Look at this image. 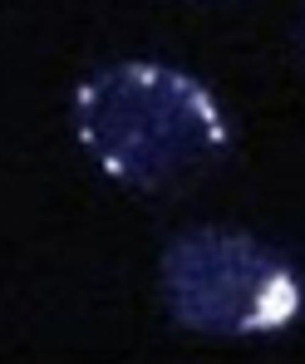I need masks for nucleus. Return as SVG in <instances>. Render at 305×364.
<instances>
[{"mask_svg": "<svg viewBox=\"0 0 305 364\" xmlns=\"http://www.w3.org/2000/svg\"><path fill=\"white\" fill-rule=\"evenodd\" d=\"M74 133L133 192H178L207 178L232 148L212 89L158 60H119L89 74L74 94Z\"/></svg>", "mask_w": 305, "mask_h": 364, "instance_id": "obj_1", "label": "nucleus"}, {"mask_svg": "<svg viewBox=\"0 0 305 364\" xmlns=\"http://www.w3.org/2000/svg\"><path fill=\"white\" fill-rule=\"evenodd\" d=\"M158 276L168 315L192 335H276L305 310V281L291 256L232 227H192L173 237Z\"/></svg>", "mask_w": 305, "mask_h": 364, "instance_id": "obj_2", "label": "nucleus"}]
</instances>
